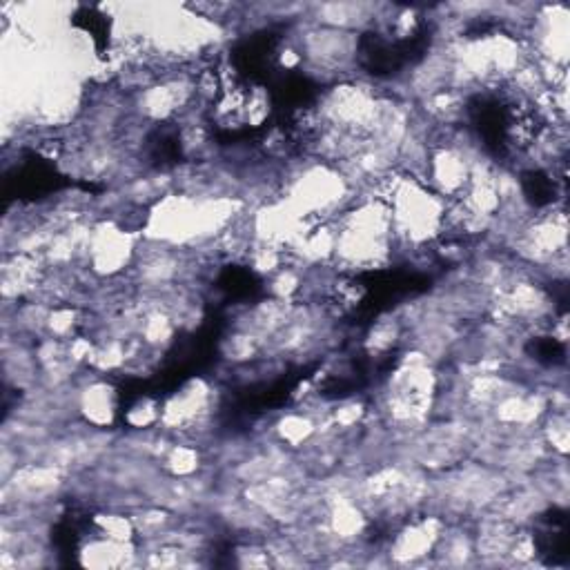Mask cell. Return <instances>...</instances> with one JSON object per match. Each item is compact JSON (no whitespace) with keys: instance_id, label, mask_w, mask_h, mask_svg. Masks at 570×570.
Listing matches in <instances>:
<instances>
[{"instance_id":"1","label":"cell","mask_w":570,"mask_h":570,"mask_svg":"<svg viewBox=\"0 0 570 570\" xmlns=\"http://www.w3.org/2000/svg\"><path fill=\"white\" fill-rule=\"evenodd\" d=\"M78 415L96 430L112 426L116 417V392L110 383L94 375L83 386H78Z\"/></svg>"},{"instance_id":"2","label":"cell","mask_w":570,"mask_h":570,"mask_svg":"<svg viewBox=\"0 0 570 570\" xmlns=\"http://www.w3.org/2000/svg\"><path fill=\"white\" fill-rule=\"evenodd\" d=\"M125 421L132 430H152L161 424V404L150 397L139 399L127 410Z\"/></svg>"}]
</instances>
